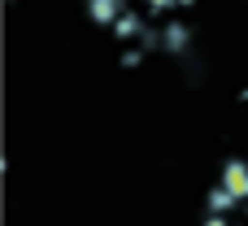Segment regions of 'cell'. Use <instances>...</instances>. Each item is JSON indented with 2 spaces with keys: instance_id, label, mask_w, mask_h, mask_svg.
<instances>
[{
  "instance_id": "obj_1",
  "label": "cell",
  "mask_w": 248,
  "mask_h": 226,
  "mask_svg": "<svg viewBox=\"0 0 248 226\" xmlns=\"http://www.w3.org/2000/svg\"><path fill=\"white\" fill-rule=\"evenodd\" d=\"M161 52L174 57V61L192 52V26H187L183 17H170V22L161 26Z\"/></svg>"
},
{
  "instance_id": "obj_2",
  "label": "cell",
  "mask_w": 248,
  "mask_h": 226,
  "mask_svg": "<svg viewBox=\"0 0 248 226\" xmlns=\"http://www.w3.org/2000/svg\"><path fill=\"white\" fill-rule=\"evenodd\" d=\"M148 30V17L135 9V4H126L122 13H118V22L109 26V35L118 39V44H140V35Z\"/></svg>"
},
{
  "instance_id": "obj_3",
  "label": "cell",
  "mask_w": 248,
  "mask_h": 226,
  "mask_svg": "<svg viewBox=\"0 0 248 226\" xmlns=\"http://www.w3.org/2000/svg\"><path fill=\"white\" fill-rule=\"evenodd\" d=\"M218 183H222V187H231V192L240 196V205H248V161H244V157H227V161H222Z\"/></svg>"
},
{
  "instance_id": "obj_4",
  "label": "cell",
  "mask_w": 248,
  "mask_h": 226,
  "mask_svg": "<svg viewBox=\"0 0 248 226\" xmlns=\"http://www.w3.org/2000/svg\"><path fill=\"white\" fill-rule=\"evenodd\" d=\"M83 9H87L92 26H113V22H118V13H122V4H118V0H83Z\"/></svg>"
},
{
  "instance_id": "obj_5",
  "label": "cell",
  "mask_w": 248,
  "mask_h": 226,
  "mask_svg": "<svg viewBox=\"0 0 248 226\" xmlns=\"http://www.w3.org/2000/svg\"><path fill=\"white\" fill-rule=\"evenodd\" d=\"M144 57H148V48H144V44H126V48L118 52V65H122V70H140V65H144Z\"/></svg>"
},
{
  "instance_id": "obj_6",
  "label": "cell",
  "mask_w": 248,
  "mask_h": 226,
  "mask_svg": "<svg viewBox=\"0 0 248 226\" xmlns=\"http://www.w3.org/2000/svg\"><path fill=\"white\" fill-rule=\"evenodd\" d=\"M170 9H179V0H144V13H148V17H157V13H170Z\"/></svg>"
},
{
  "instance_id": "obj_7",
  "label": "cell",
  "mask_w": 248,
  "mask_h": 226,
  "mask_svg": "<svg viewBox=\"0 0 248 226\" xmlns=\"http://www.w3.org/2000/svg\"><path fill=\"white\" fill-rule=\"evenodd\" d=\"M179 9H196V0H179Z\"/></svg>"
},
{
  "instance_id": "obj_8",
  "label": "cell",
  "mask_w": 248,
  "mask_h": 226,
  "mask_svg": "<svg viewBox=\"0 0 248 226\" xmlns=\"http://www.w3.org/2000/svg\"><path fill=\"white\" fill-rule=\"evenodd\" d=\"M4 4H17V0H4Z\"/></svg>"
}]
</instances>
